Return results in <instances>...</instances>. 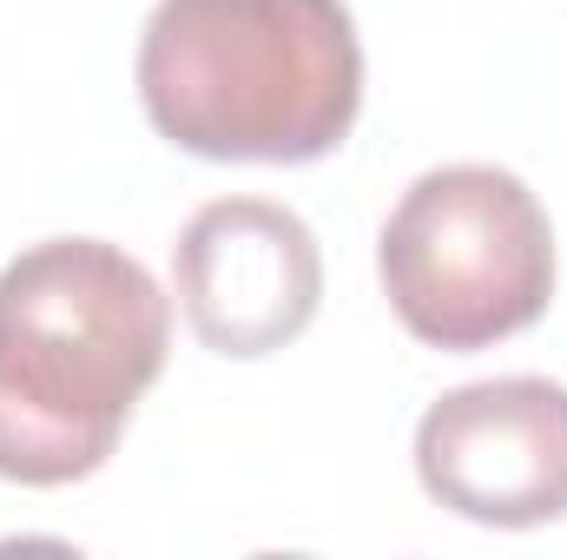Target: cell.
<instances>
[{
	"mask_svg": "<svg viewBox=\"0 0 567 560\" xmlns=\"http://www.w3.org/2000/svg\"><path fill=\"white\" fill-rule=\"evenodd\" d=\"M172 350V297L100 238H47L0 271V481L106 468Z\"/></svg>",
	"mask_w": 567,
	"mask_h": 560,
	"instance_id": "1",
	"label": "cell"
},
{
	"mask_svg": "<svg viewBox=\"0 0 567 560\" xmlns=\"http://www.w3.org/2000/svg\"><path fill=\"white\" fill-rule=\"evenodd\" d=\"M158 139L218 165H310L350 139L363 46L343 0H158L140 40Z\"/></svg>",
	"mask_w": 567,
	"mask_h": 560,
	"instance_id": "2",
	"label": "cell"
},
{
	"mask_svg": "<svg viewBox=\"0 0 567 560\" xmlns=\"http://www.w3.org/2000/svg\"><path fill=\"white\" fill-rule=\"evenodd\" d=\"M377 271L416 343L468 356L542 323L555 297V225L515 172L442 165L390 211Z\"/></svg>",
	"mask_w": 567,
	"mask_h": 560,
	"instance_id": "3",
	"label": "cell"
},
{
	"mask_svg": "<svg viewBox=\"0 0 567 560\" xmlns=\"http://www.w3.org/2000/svg\"><path fill=\"white\" fill-rule=\"evenodd\" d=\"M429 501L482 528H542L567 515V390L495 376L449 390L416 428Z\"/></svg>",
	"mask_w": 567,
	"mask_h": 560,
	"instance_id": "4",
	"label": "cell"
},
{
	"mask_svg": "<svg viewBox=\"0 0 567 560\" xmlns=\"http://www.w3.org/2000/svg\"><path fill=\"white\" fill-rule=\"evenodd\" d=\"M172 290L205 350L271 356L310 330L323 297V258L297 211L271 198H218L178 231Z\"/></svg>",
	"mask_w": 567,
	"mask_h": 560,
	"instance_id": "5",
	"label": "cell"
}]
</instances>
